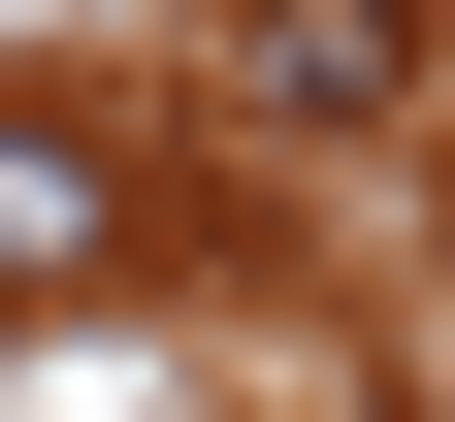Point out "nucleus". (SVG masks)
I'll use <instances>...</instances> for the list:
<instances>
[{
  "label": "nucleus",
  "mask_w": 455,
  "mask_h": 422,
  "mask_svg": "<svg viewBox=\"0 0 455 422\" xmlns=\"http://www.w3.org/2000/svg\"><path fill=\"white\" fill-rule=\"evenodd\" d=\"M131 260H163L131 131H66V98H0V325H66V292H131Z\"/></svg>",
  "instance_id": "obj_1"
}]
</instances>
